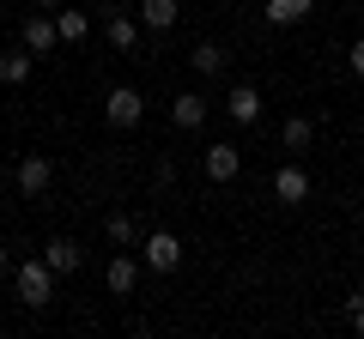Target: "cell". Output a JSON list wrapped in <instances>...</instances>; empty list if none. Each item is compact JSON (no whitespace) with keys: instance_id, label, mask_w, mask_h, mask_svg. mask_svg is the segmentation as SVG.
I'll list each match as a JSON object with an SVG mask.
<instances>
[{"instance_id":"cell-1","label":"cell","mask_w":364,"mask_h":339,"mask_svg":"<svg viewBox=\"0 0 364 339\" xmlns=\"http://www.w3.org/2000/svg\"><path fill=\"white\" fill-rule=\"evenodd\" d=\"M13 291L25 309H49L55 303V267L49 261H18L13 267Z\"/></svg>"},{"instance_id":"cell-2","label":"cell","mask_w":364,"mask_h":339,"mask_svg":"<svg viewBox=\"0 0 364 339\" xmlns=\"http://www.w3.org/2000/svg\"><path fill=\"white\" fill-rule=\"evenodd\" d=\"M140 255H146L152 273H176V267H182V236H176V230H152V236L140 243Z\"/></svg>"},{"instance_id":"cell-3","label":"cell","mask_w":364,"mask_h":339,"mask_svg":"<svg viewBox=\"0 0 364 339\" xmlns=\"http://www.w3.org/2000/svg\"><path fill=\"white\" fill-rule=\"evenodd\" d=\"M104 116H109V128H140V116H146V97L134 91V85H116V91L104 97Z\"/></svg>"},{"instance_id":"cell-4","label":"cell","mask_w":364,"mask_h":339,"mask_svg":"<svg viewBox=\"0 0 364 339\" xmlns=\"http://www.w3.org/2000/svg\"><path fill=\"white\" fill-rule=\"evenodd\" d=\"M49 182H55V164H49L43 152H31L25 164H18V194H25V200H43V194H49Z\"/></svg>"},{"instance_id":"cell-5","label":"cell","mask_w":364,"mask_h":339,"mask_svg":"<svg viewBox=\"0 0 364 339\" xmlns=\"http://www.w3.org/2000/svg\"><path fill=\"white\" fill-rule=\"evenodd\" d=\"M43 261L55 267V279H67V273H79V267H85V248H79L73 236H49V243H43Z\"/></svg>"},{"instance_id":"cell-6","label":"cell","mask_w":364,"mask_h":339,"mask_svg":"<svg viewBox=\"0 0 364 339\" xmlns=\"http://www.w3.org/2000/svg\"><path fill=\"white\" fill-rule=\"evenodd\" d=\"M273 194H279V206H304V200H310V176H304L298 164L273 170Z\"/></svg>"},{"instance_id":"cell-7","label":"cell","mask_w":364,"mask_h":339,"mask_svg":"<svg viewBox=\"0 0 364 339\" xmlns=\"http://www.w3.org/2000/svg\"><path fill=\"white\" fill-rule=\"evenodd\" d=\"M170 121H176L182 133H195V128H207V97H195V91H182V97H170Z\"/></svg>"},{"instance_id":"cell-8","label":"cell","mask_w":364,"mask_h":339,"mask_svg":"<svg viewBox=\"0 0 364 339\" xmlns=\"http://www.w3.org/2000/svg\"><path fill=\"white\" fill-rule=\"evenodd\" d=\"M237 170H243V152H237L231 140L207 145V176H213V182H237Z\"/></svg>"},{"instance_id":"cell-9","label":"cell","mask_w":364,"mask_h":339,"mask_svg":"<svg viewBox=\"0 0 364 339\" xmlns=\"http://www.w3.org/2000/svg\"><path fill=\"white\" fill-rule=\"evenodd\" d=\"M55 43H61V30H55V18L43 13V6H37V13L25 18V49H37V55H49Z\"/></svg>"},{"instance_id":"cell-10","label":"cell","mask_w":364,"mask_h":339,"mask_svg":"<svg viewBox=\"0 0 364 339\" xmlns=\"http://www.w3.org/2000/svg\"><path fill=\"white\" fill-rule=\"evenodd\" d=\"M176 18H182L176 0H140V25H146V30H170Z\"/></svg>"},{"instance_id":"cell-11","label":"cell","mask_w":364,"mask_h":339,"mask_svg":"<svg viewBox=\"0 0 364 339\" xmlns=\"http://www.w3.org/2000/svg\"><path fill=\"white\" fill-rule=\"evenodd\" d=\"M316 13V0H267V25H304Z\"/></svg>"},{"instance_id":"cell-12","label":"cell","mask_w":364,"mask_h":339,"mask_svg":"<svg viewBox=\"0 0 364 339\" xmlns=\"http://www.w3.org/2000/svg\"><path fill=\"white\" fill-rule=\"evenodd\" d=\"M231 121H237V128L261 121V91H255V85H237V91H231Z\"/></svg>"},{"instance_id":"cell-13","label":"cell","mask_w":364,"mask_h":339,"mask_svg":"<svg viewBox=\"0 0 364 339\" xmlns=\"http://www.w3.org/2000/svg\"><path fill=\"white\" fill-rule=\"evenodd\" d=\"M109 49H122V55H134V49H140V30H134V18L128 13H109Z\"/></svg>"},{"instance_id":"cell-14","label":"cell","mask_w":364,"mask_h":339,"mask_svg":"<svg viewBox=\"0 0 364 339\" xmlns=\"http://www.w3.org/2000/svg\"><path fill=\"white\" fill-rule=\"evenodd\" d=\"M310 140H316V121L310 116H291L286 128H279V145H286V152H310Z\"/></svg>"},{"instance_id":"cell-15","label":"cell","mask_w":364,"mask_h":339,"mask_svg":"<svg viewBox=\"0 0 364 339\" xmlns=\"http://www.w3.org/2000/svg\"><path fill=\"white\" fill-rule=\"evenodd\" d=\"M188 61H195L200 79H219V73H225V49H219V43H195V49H188Z\"/></svg>"},{"instance_id":"cell-16","label":"cell","mask_w":364,"mask_h":339,"mask_svg":"<svg viewBox=\"0 0 364 339\" xmlns=\"http://www.w3.org/2000/svg\"><path fill=\"white\" fill-rule=\"evenodd\" d=\"M55 30H61V43H85V13L79 6H55Z\"/></svg>"},{"instance_id":"cell-17","label":"cell","mask_w":364,"mask_h":339,"mask_svg":"<svg viewBox=\"0 0 364 339\" xmlns=\"http://www.w3.org/2000/svg\"><path fill=\"white\" fill-rule=\"evenodd\" d=\"M25 79H31V49L0 55V85H25Z\"/></svg>"},{"instance_id":"cell-18","label":"cell","mask_w":364,"mask_h":339,"mask_svg":"<svg viewBox=\"0 0 364 339\" xmlns=\"http://www.w3.org/2000/svg\"><path fill=\"white\" fill-rule=\"evenodd\" d=\"M104 279H109V291H122V297H128V291H134V261H128V255H116Z\"/></svg>"},{"instance_id":"cell-19","label":"cell","mask_w":364,"mask_h":339,"mask_svg":"<svg viewBox=\"0 0 364 339\" xmlns=\"http://www.w3.org/2000/svg\"><path fill=\"white\" fill-rule=\"evenodd\" d=\"M104 236H109V243H122V248H128V243H134V218H128V212H109Z\"/></svg>"},{"instance_id":"cell-20","label":"cell","mask_w":364,"mask_h":339,"mask_svg":"<svg viewBox=\"0 0 364 339\" xmlns=\"http://www.w3.org/2000/svg\"><path fill=\"white\" fill-rule=\"evenodd\" d=\"M346 321L364 333V291H352V297H346Z\"/></svg>"},{"instance_id":"cell-21","label":"cell","mask_w":364,"mask_h":339,"mask_svg":"<svg viewBox=\"0 0 364 339\" xmlns=\"http://www.w3.org/2000/svg\"><path fill=\"white\" fill-rule=\"evenodd\" d=\"M346 61H352V73H358V79H364V37H358V43H352V49H346Z\"/></svg>"},{"instance_id":"cell-22","label":"cell","mask_w":364,"mask_h":339,"mask_svg":"<svg viewBox=\"0 0 364 339\" xmlns=\"http://www.w3.org/2000/svg\"><path fill=\"white\" fill-rule=\"evenodd\" d=\"M6 273H13V261H6V248H0V279H6Z\"/></svg>"},{"instance_id":"cell-23","label":"cell","mask_w":364,"mask_h":339,"mask_svg":"<svg viewBox=\"0 0 364 339\" xmlns=\"http://www.w3.org/2000/svg\"><path fill=\"white\" fill-rule=\"evenodd\" d=\"M37 6H43V13H55V6H67V0H37Z\"/></svg>"}]
</instances>
